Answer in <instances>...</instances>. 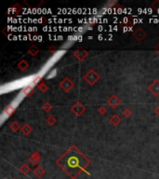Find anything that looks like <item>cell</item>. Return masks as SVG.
Instances as JSON below:
<instances>
[{
	"instance_id": "6da1fadb",
	"label": "cell",
	"mask_w": 159,
	"mask_h": 179,
	"mask_svg": "<svg viewBox=\"0 0 159 179\" xmlns=\"http://www.w3.org/2000/svg\"><path fill=\"white\" fill-rule=\"evenodd\" d=\"M58 164L70 177L74 179L82 172L87 173L90 162L76 148L72 147L58 159Z\"/></svg>"
},
{
	"instance_id": "7a4b0ae2",
	"label": "cell",
	"mask_w": 159,
	"mask_h": 179,
	"mask_svg": "<svg viewBox=\"0 0 159 179\" xmlns=\"http://www.w3.org/2000/svg\"><path fill=\"white\" fill-rule=\"evenodd\" d=\"M99 78H100L99 75L93 71V70H90V71L85 76V79L87 81L88 84H90V85L95 84L98 80H99Z\"/></svg>"
},
{
	"instance_id": "3957f363",
	"label": "cell",
	"mask_w": 159,
	"mask_h": 179,
	"mask_svg": "<svg viewBox=\"0 0 159 179\" xmlns=\"http://www.w3.org/2000/svg\"><path fill=\"white\" fill-rule=\"evenodd\" d=\"M60 87L62 88V90L64 92H69L70 90L71 89H73V87H74V83L70 80L69 78H64L63 80L62 81V83L60 84Z\"/></svg>"
},
{
	"instance_id": "277c9868",
	"label": "cell",
	"mask_w": 159,
	"mask_h": 179,
	"mask_svg": "<svg viewBox=\"0 0 159 179\" xmlns=\"http://www.w3.org/2000/svg\"><path fill=\"white\" fill-rule=\"evenodd\" d=\"M15 111V108H14L13 106H11L10 105H9L6 109H5L2 113V115H1V122L3 123V122L5 121V120L7 119V117H8L9 116H11L13 114V112Z\"/></svg>"
},
{
	"instance_id": "5b68a950",
	"label": "cell",
	"mask_w": 159,
	"mask_h": 179,
	"mask_svg": "<svg viewBox=\"0 0 159 179\" xmlns=\"http://www.w3.org/2000/svg\"><path fill=\"white\" fill-rule=\"evenodd\" d=\"M72 111L74 112V114H76V116H80L82 113L85 111V107H84L80 103H76L72 107Z\"/></svg>"
},
{
	"instance_id": "8992f818",
	"label": "cell",
	"mask_w": 159,
	"mask_h": 179,
	"mask_svg": "<svg viewBox=\"0 0 159 179\" xmlns=\"http://www.w3.org/2000/svg\"><path fill=\"white\" fill-rule=\"evenodd\" d=\"M149 90L152 92L153 95L158 96L159 95V80L153 81L150 86H149Z\"/></svg>"
},
{
	"instance_id": "52a82bcc",
	"label": "cell",
	"mask_w": 159,
	"mask_h": 179,
	"mask_svg": "<svg viewBox=\"0 0 159 179\" xmlns=\"http://www.w3.org/2000/svg\"><path fill=\"white\" fill-rule=\"evenodd\" d=\"M120 99L118 97H116L115 95H113L112 97H110V99L108 100V103H109V106H112L113 108H115V107H117L119 105H120Z\"/></svg>"
},
{
	"instance_id": "ba28073f",
	"label": "cell",
	"mask_w": 159,
	"mask_h": 179,
	"mask_svg": "<svg viewBox=\"0 0 159 179\" xmlns=\"http://www.w3.org/2000/svg\"><path fill=\"white\" fill-rule=\"evenodd\" d=\"M40 159H41L40 154L37 153V152H35V153L30 157L29 162H30V163L32 164V165H37V164L40 162Z\"/></svg>"
},
{
	"instance_id": "9c48e42d",
	"label": "cell",
	"mask_w": 159,
	"mask_h": 179,
	"mask_svg": "<svg viewBox=\"0 0 159 179\" xmlns=\"http://www.w3.org/2000/svg\"><path fill=\"white\" fill-rule=\"evenodd\" d=\"M24 97H25L24 93H23L22 92H21L20 93H19V95L15 98V100H14V101L10 103V106H13L14 108H16L19 105H20L21 102L23 100V98H24Z\"/></svg>"
},
{
	"instance_id": "30bf717a",
	"label": "cell",
	"mask_w": 159,
	"mask_h": 179,
	"mask_svg": "<svg viewBox=\"0 0 159 179\" xmlns=\"http://www.w3.org/2000/svg\"><path fill=\"white\" fill-rule=\"evenodd\" d=\"M74 55L76 56V57L78 60L82 61V60H84L87 56V51H85V50H78L76 51H74Z\"/></svg>"
},
{
	"instance_id": "8fae6325",
	"label": "cell",
	"mask_w": 159,
	"mask_h": 179,
	"mask_svg": "<svg viewBox=\"0 0 159 179\" xmlns=\"http://www.w3.org/2000/svg\"><path fill=\"white\" fill-rule=\"evenodd\" d=\"M133 36H135V38L140 41V40H142L144 37H145L146 34H145V32H144L142 29H138V30H136V31L134 32Z\"/></svg>"
},
{
	"instance_id": "7c38bea8",
	"label": "cell",
	"mask_w": 159,
	"mask_h": 179,
	"mask_svg": "<svg viewBox=\"0 0 159 179\" xmlns=\"http://www.w3.org/2000/svg\"><path fill=\"white\" fill-rule=\"evenodd\" d=\"M34 173H35V176H37V177H42L46 173V171L42 166H37L34 170Z\"/></svg>"
},
{
	"instance_id": "4fadbf2b",
	"label": "cell",
	"mask_w": 159,
	"mask_h": 179,
	"mask_svg": "<svg viewBox=\"0 0 159 179\" xmlns=\"http://www.w3.org/2000/svg\"><path fill=\"white\" fill-rule=\"evenodd\" d=\"M33 89H34V87L31 86V85H28V86L23 88V90L22 92L24 93L25 96H28V95H30L31 93H33V92H34V90H33Z\"/></svg>"
},
{
	"instance_id": "5bb4252c",
	"label": "cell",
	"mask_w": 159,
	"mask_h": 179,
	"mask_svg": "<svg viewBox=\"0 0 159 179\" xmlns=\"http://www.w3.org/2000/svg\"><path fill=\"white\" fill-rule=\"evenodd\" d=\"M20 172L22 173V175H27V173H29L30 172V167L28 164H22V165L20 167Z\"/></svg>"
},
{
	"instance_id": "9a60e30c",
	"label": "cell",
	"mask_w": 159,
	"mask_h": 179,
	"mask_svg": "<svg viewBox=\"0 0 159 179\" xmlns=\"http://www.w3.org/2000/svg\"><path fill=\"white\" fill-rule=\"evenodd\" d=\"M31 131H32V128H31V127L28 125V124H25V125L22 128V133L23 134H25V135H28V134L31 133Z\"/></svg>"
},
{
	"instance_id": "2e32d148",
	"label": "cell",
	"mask_w": 159,
	"mask_h": 179,
	"mask_svg": "<svg viewBox=\"0 0 159 179\" xmlns=\"http://www.w3.org/2000/svg\"><path fill=\"white\" fill-rule=\"evenodd\" d=\"M29 53L32 55V56H35L37 53H38V51H39V50H38V48H37V47L35 46V45H33L31 48L29 49Z\"/></svg>"
},
{
	"instance_id": "e0dca14e",
	"label": "cell",
	"mask_w": 159,
	"mask_h": 179,
	"mask_svg": "<svg viewBox=\"0 0 159 179\" xmlns=\"http://www.w3.org/2000/svg\"><path fill=\"white\" fill-rule=\"evenodd\" d=\"M19 67H20L21 70H22V71H25V70L28 68V63L26 62L25 60H22L21 61L20 63H19Z\"/></svg>"
},
{
	"instance_id": "ac0fdd59",
	"label": "cell",
	"mask_w": 159,
	"mask_h": 179,
	"mask_svg": "<svg viewBox=\"0 0 159 179\" xmlns=\"http://www.w3.org/2000/svg\"><path fill=\"white\" fill-rule=\"evenodd\" d=\"M110 121H111V123H113L114 125H117L119 122L121 121V119L117 115H115V116H113V117H111V120Z\"/></svg>"
},
{
	"instance_id": "d6986e66",
	"label": "cell",
	"mask_w": 159,
	"mask_h": 179,
	"mask_svg": "<svg viewBox=\"0 0 159 179\" xmlns=\"http://www.w3.org/2000/svg\"><path fill=\"white\" fill-rule=\"evenodd\" d=\"M37 87H38V89L41 90V92H45L48 91V87H47V85H46L44 82H41L40 84H38V85H37Z\"/></svg>"
},
{
	"instance_id": "ffe728a7",
	"label": "cell",
	"mask_w": 159,
	"mask_h": 179,
	"mask_svg": "<svg viewBox=\"0 0 159 179\" xmlns=\"http://www.w3.org/2000/svg\"><path fill=\"white\" fill-rule=\"evenodd\" d=\"M56 75H57V69H53V70H51V71L49 73V75L47 76V78H55L56 77Z\"/></svg>"
},
{
	"instance_id": "44dd1931",
	"label": "cell",
	"mask_w": 159,
	"mask_h": 179,
	"mask_svg": "<svg viewBox=\"0 0 159 179\" xmlns=\"http://www.w3.org/2000/svg\"><path fill=\"white\" fill-rule=\"evenodd\" d=\"M20 125H19V123L18 122H13V123L10 125V128H11V130L12 131H17L19 129H20Z\"/></svg>"
},
{
	"instance_id": "7402d4cb",
	"label": "cell",
	"mask_w": 159,
	"mask_h": 179,
	"mask_svg": "<svg viewBox=\"0 0 159 179\" xmlns=\"http://www.w3.org/2000/svg\"><path fill=\"white\" fill-rule=\"evenodd\" d=\"M47 121H48V123H49V125H52V124H54L55 122H56V119H55V117L50 116V117H48V120H47Z\"/></svg>"
},
{
	"instance_id": "603a6c76",
	"label": "cell",
	"mask_w": 159,
	"mask_h": 179,
	"mask_svg": "<svg viewBox=\"0 0 159 179\" xmlns=\"http://www.w3.org/2000/svg\"><path fill=\"white\" fill-rule=\"evenodd\" d=\"M51 108H52V106H51L49 103H46L43 106V109L45 110V112H49L51 110Z\"/></svg>"
},
{
	"instance_id": "cb8c5ba5",
	"label": "cell",
	"mask_w": 159,
	"mask_h": 179,
	"mask_svg": "<svg viewBox=\"0 0 159 179\" xmlns=\"http://www.w3.org/2000/svg\"><path fill=\"white\" fill-rule=\"evenodd\" d=\"M152 8H159V1H156L152 4Z\"/></svg>"
},
{
	"instance_id": "d4e9b609",
	"label": "cell",
	"mask_w": 159,
	"mask_h": 179,
	"mask_svg": "<svg viewBox=\"0 0 159 179\" xmlns=\"http://www.w3.org/2000/svg\"><path fill=\"white\" fill-rule=\"evenodd\" d=\"M98 111H99L101 114H104V113L106 112V108L104 106H101V107L99 108V110H98Z\"/></svg>"
},
{
	"instance_id": "484cf974",
	"label": "cell",
	"mask_w": 159,
	"mask_h": 179,
	"mask_svg": "<svg viewBox=\"0 0 159 179\" xmlns=\"http://www.w3.org/2000/svg\"><path fill=\"white\" fill-rule=\"evenodd\" d=\"M124 115H125L126 117H129L130 115H131V112H130V110L127 109V110L124 111Z\"/></svg>"
},
{
	"instance_id": "4316f807",
	"label": "cell",
	"mask_w": 159,
	"mask_h": 179,
	"mask_svg": "<svg viewBox=\"0 0 159 179\" xmlns=\"http://www.w3.org/2000/svg\"><path fill=\"white\" fill-rule=\"evenodd\" d=\"M156 114H158L159 115V106L156 108Z\"/></svg>"
}]
</instances>
